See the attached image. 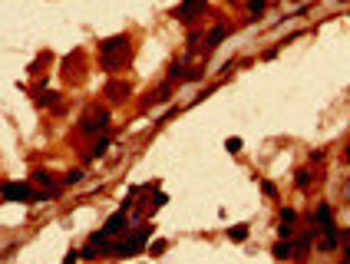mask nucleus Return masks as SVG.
Returning a JSON list of instances; mask_svg holds the SVG:
<instances>
[{
  "label": "nucleus",
  "mask_w": 350,
  "mask_h": 264,
  "mask_svg": "<svg viewBox=\"0 0 350 264\" xmlns=\"http://www.w3.org/2000/svg\"><path fill=\"white\" fill-rule=\"evenodd\" d=\"M122 228H126V215L119 211V215H112V218L106 221V225H103V234L109 238V234H116V231H122Z\"/></svg>",
  "instance_id": "3"
},
{
  "label": "nucleus",
  "mask_w": 350,
  "mask_h": 264,
  "mask_svg": "<svg viewBox=\"0 0 350 264\" xmlns=\"http://www.w3.org/2000/svg\"><path fill=\"white\" fill-rule=\"evenodd\" d=\"M149 241V228H142V231H136V234H132L129 241H122V244H116V251L119 254H136L139 251V248H142V244Z\"/></svg>",
  "instance_id": "1"
},
{
  "label": "nucleus",
  "mask_w": 350,
  "mask_h": 264,
  "mask_svg": "<svg viewBox=\"0 0 350 264\" xmlns=\"http://www.w3.org/2000/svg\"><path fill=\"white\" fill-rule=\"evenodd\" d=\"M3 198H30V185H27V182H7V185H3Z\"/></svg>",
  "instance_id": "2"
},
{
  "label": "nucleus",
  "mask_w": 350,
  "mask_h": 264,
  "mask_svg": "<svg viewBox=\"0 0 350 264\" xmlns=\"http://www.w3.org/2000/svg\"><path fill=\"white\" fill-rule=\"evenodd\" d=\"M228 234H231V241H245V234H248V228H245V225H235V228H231Z\"/></svg>",
  "instance_id": "7"
},
{
  "label": "nucleus",
  "mask_w": 350,
  "mask_h": 264,
  "mask_svg": "<svg viewBox=\"0 0 350 264\" xmlns=\"http://www.w3.org/2000/svg\"><path fill=\"white\" fill-rule=\"evenodd\" d=\"M79 178H83V172H70V175H66V185H73V182H79Z\"/></svg>",
  "instance_id": "12"
},
{
  "label": "nucleus",
  "mask_w": 350,
  "mask_h": 264,
  "mask_svg": "<svg viewBox=\"0 0 350 264\" xmlns=\"http://www.w3.org/2000/svg\"><path fill=\"white\" fill-rule=\"evenodd\" d=\"M347 198H350V185H347Z\"/></svg>",
  "instance_id": "15"
},
{
  "label": "nucleus",
  "mask_w": 350,
  "mask_h": 264,
  "mask_svg": "<svg viewBox=\"0 0 350 264\" xmlns=\"http://www.w3.org/2000/svg\"><path fill=\"white\" fill-rule=\"evenodd\" d=\"M317 225L330 228V205H320V208H317Z\"/></svg>",
  "instance_id": "5"
},
{
  "label": "nucleus",
  "mask_w": 350,
  "mask_h": 264,
  "mask_svg": "<svg viewBox=\"0 0 350 264\" xmlns=\"http://www.w3.org/2000/svg\"><path fill=\"white\" fill-rule=\"evenodd\" d=\"M281 218H284L287 225H291V221H294V208H284V211H281Z\"/></svg>",
  "instance_id": "13"
},
{
  "label": "nucleus",
  "mask_w": 350,
  "mask_h": 264,
  "mask_svg": "<svg viewBox=\"0 0 350 264\" xmlns=\"http://www.w3.org/2000/svg\"><path fill=\"white\" fill-rule=\"evenodd\" d=\"M344 159H347V162H350V145H347V155H344Z\"/></svg>",
  "instance_id": "14"
},
{
  "label": "nucleus",
  "mask_w": 350,
  "mask_h": 264,
  "mask_svg": "<svg viewBox=\"0 0 350 264\" xmlns=\"http://www.w3.org/2000/svg\"><path fill=\"white\" fill-rule=\"evenodd\" d=\"M221 36H225V27H215V30L208 33V46H215V43H221Z\"/></svg>",
  "instance_id": "6"
},
{
  "label": "nucleus",
  "mask_w": 350,
  "mask_h": 264,
  "mask_svg": "<svg viewBox=\"0 0 350 264\" xmlns=\"http://www.w3.org/2000/svg\"><path fill=\"white\" fill-rule=\"evenodd\" d=\"M294 182H297V188H307V185H311V172H297Z\"/></svg>",
  "instance_id": "8"
},
{
  "label": "nucleus",
  "mask_w": 350,
  "mask_h": 264,
  "mask_svg": "<svg viewBox=\"0 0 350 264\" xmlns=\"http://www.w3.org/2000/svg\"><path fill=\"white\" fill-rule=\"evenodd\" d=\"M287 254H291V248H287L284 241H278V244H274V258H287Z\"/></svg>",
  "instance_id": "9"
},
{
  "label": "nucleus",
  "mask_w": 350,
  "mask_h": 264,
  "mask_svg": "<svg viewBox=\"0 0 350 264\" xmlns=\"http://www.w3.org/2000/svg\"><path fill=\"white\" fill-rule=\"evenodd\" d=\"M198 7H205V0H185V3H182V7H178V10H175V13H178V17H185V20H188V17H192V13H195Z\"/></svg>",
  "instance_id": "4"
},
{
  "label": "nucleus",
  "mask_w": 350,
  "mask_h": 264,
  "mask_svg": "<svg viewBox=\"0 0 350 264\" xmlns=\"http://www.w3.org/2000/svg\"><path fill=\"white\" fill-rule=\"evenodd\" d=\"M33 182H40V185H50V172H36Z\"/></svg>",
  "instance_id": "11"
},
{
  "label": "nucleus",
  "mask_w": 350,
  "mask_h": 264,
  "mask_svg": "<svg viewBox=\"0 0 350 264\" xmlns=\"http://www.w3.org/2000/svg\"><path fill=\"white\" fill-rule=\"evenodd\" d=\"M248 10H251V13H261L264 10V0H248Z\"/></svg>",
  "instance_id": "10"
}]
</instances>
